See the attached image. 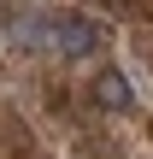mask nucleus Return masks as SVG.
<instances>
[{"mask_svg":"<svg viewBox=\"0 0 153 159\" xmlns=\"http://www.w3.org/2000/svg\"><path fill=\"white\" fill-rule=\"evenodd\" d=\"M47 35H53L59 53H71V59H88V53L100 47V24L83 18V12H59V18H47Z\"/></svg>","mask_w":153,"mask_h":159,"instance_id":"nucleus-1","label":"nucleus"},{"mask_svg":"<svg viewBox=\"0 0 153 159\" xmlns=\"http://www.w3.org/2000/svg\"><path fill=\"white\" fill-rule=\"evenodd\" d=\"M41 35H47V24H41L35 12H24V6H6V47L29 53V47H41Z\"/></svg>","mask_w":153,"mask_h":159,"instance_id":"nucleus-2","label":"nucleus"},{"mask_svg":"<svg viewBox=\"0 0 153 159\" xmlns=\"http://www.w3.org/2000/svg\"><path fill=\"white\" fill-rule=\"evenodd\" d=\"M94 106H100V112H130L136 94H130V83H124L118 71H100V77H94Z\"/></svg>","mask_w":153,"mask_h":159,"instance_id":"nucleus-3","label":"nucleus"}]
</instances>
